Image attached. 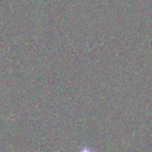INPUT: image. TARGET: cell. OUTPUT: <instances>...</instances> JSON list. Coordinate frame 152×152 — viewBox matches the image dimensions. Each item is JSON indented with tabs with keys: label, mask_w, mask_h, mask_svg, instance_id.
<instances>
[{
	"label": "cell",
	"mask_w": 152,
	"mask_h": 152,
	"mask_svg": "<svg viewBox=\"0 0 152 152\" xmlns=\"http://www.w3.org/2000/svg\"><path fill=\"white\" fill-rule=\"evenodd\" d=\"M78 152H94V150L90 147H87V146H83L79 149Z\"/></svg>",
	"instance_id": "6da1fadb"
}]
</instances>
